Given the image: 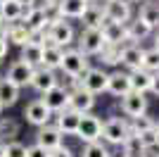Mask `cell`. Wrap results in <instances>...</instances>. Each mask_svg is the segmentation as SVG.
Segmentation results:
<instances>
[{"instance_id":"34","label":"cell","mask_w":159,"mask_h":157,"mask_svg":"<svg viewBox=\"0 0 159 157\" xmlns=\"http://www.w3.org/2000/svg\"><path fill=\"white\" fill-rule=\"evenodd\" d=\"M152 126H154V119L147 117V112H145V114H140V117L131 119V131H135V133H143V131L152 129Z\"/></svg>"},{"instance_id":"43","label":"cell","mask_w":159,"mask_h":157,"mask_svg":"<svg viewBox=\"0 0 159 157\" xmlns=\"http://www.w3.org/2000/svg\"><path fill=\"white\" fill-rule=\"evenodd\" d=\"M119 148H121V150H119V152H116V155H112V157H133V155H131V152H128V150H126V148H124V145H119Z\"/></svg>"},{"instance_id":"47","label":"cell","mask_w":159,"mask_h":157,"mask_svg":"<svg viewBox=\"0 0 159 157\" xmlns=\"http://www.w3.org/2000/svg\"><path fill=\"white\" fill-rule=\"evenodd\" d=\"M154 48H159V29H154Z\"/></svg>"},{"instance_id":"51","label":"cell","mask_w":159,"mask_h":157,"mask_svg":"<svg viewBox=\"0 0 159 157\" xmlns=\"http://www.w3.org/2000/svg\"><path fill=\"white\" fill-rule=\"evenodd\" d=\"M131 2H143V0H131Z\"/></svg>"},{"instance_id":"44","label":"cell","mask_w":159,"mask_h":157,"mask_svg":"<svg viewBox=\"0 0 159 157\" xmlns=\"http://www.w3.org/2000/svg\"><path fill=\"white\" fill-rule=\"evenodd\" d=\"M0 38H7V21H0Z\"/></svg>"},{"instance_id":"5","label":"cell","mask_w":159,"mask_h":157,"mask_svg":"<svg viewBox=\"0 0 159 157\" xmlns=\"http://www.w3.org/2000/svg\"><path fill=\"white\" fill-rule=\"evenodd\" d=\"M76 138L81 143H93V140H100L102 138V119L86 112L81 117V124H79V131H76Z\"/></svg>"},{"instance_id":"29","label":"cell","mask_w":159,"mask_h":157,"mask_svg":"<svg viewBox=\"0 0 159 157\" xmlns=\"http://www.w3.org/2000/svg\"><path fill=\"white\" fill-rule=\"evenodd\" d=\"M19 136V121L12 117H0V140L10 143Z\"/></svg>"},{"instance_id":"19","label":"cell","mask_w":159,"mask_h":157,"mask_svg":"<svg viewBox=\"0 0 159 157\" xmlns=\"http://www.w3.org/2000/svg\"><path fill=\"white\" fill-rule=\"evenodd\" d=\"M152 33H154V29L147 24L145 19H140V17H135V19H128V21H126V38L131 40V43L145 40L147 36H152Z\"/></svg>"},{"instance_id":"11","label":"cell","mask_w":159,"mask_h":157,"mask_svg":"<svg viewBox=\"0 0 159 157\" xmlns=\"http://www.w3.org/2000/svg\"><path fill=\"white\" fill-rule=\"evenodd\" d=\"M33 72H36V67L29 64L26 59H17L14 64H10V69H7L5 76L12 81L14 86H19V88H26V86H31V78H33Z\"/></svg>"},{"instance_id":"41","label":"cell","mask_w":159,"mask_h":157,"mask_svg":"<svg viewBox=\"0 0 159 157\" xmlns=\"http://www.w3.org/2000/svg\"><path fill=\"white\" fill-rule=\"evenodd\" d=\"M138 157H159V145H154V148H145Z\"/></svg>"},{"instance_id":"6","label":"cell","mask_w":159,"mask_h":157,"mask_svg":"<svg viewBox=\"0 0 159 157\" xmlns=\"http://www.w3.org/2000/svg\"><path fill=\"white\" fill-rule=\"evenodd\" d=\"M107 45L105 36H102V29H86L83 26V31L79 36V50H83L88 57H93V55H100V50Z\"/></svg>"},{"instance_id":"16","label":"cell","mask_w":159,"mask_h":157,"mask_svg":"<svg viewBox=\"0 0 159 157\" xmlns=\"http://www.w3.org/2000/svg\"><path fill=\"white\" fill-rule=\"evenodd\" d=\"M100 29H102V36H105L107 43H112V45H124V43H128V38H126V24L105 19Z\"/></svg>"},{"instance_id":"21","label":"cell","mask_w":159,"mask_h":157,"mask_svg":"<svg viewBox=\"0 0 159 157\" xmlns=\"http://www.w3.org/2000/svg\"><path fill=\"white\" fill-rule=\"evenodd\" d=\"M152 76H154V72H150V69H145V67H138V69L128 72V78H131V91L150 93V88H152Z\"/></svg>"},{"instance_id":"46","label":"cell","mask_w":159,"mask_h":157,"mask_svg":"<svg viewBox=\"0 0 159 157\" xmlns=\"http://www.w3.org/2000/svg\"><path fill=\"white\" fill-rule=\"evenodd\" d=\"M0 157H7V148H5V143L0 140Z\"/></svg>"},{"instance_id":"28","label":"cell","mask_w":159,"mask_h":157,"mask_svg":"<svg viewBox=\"0 0 159 157\" xmlns=\"http://www.w3.org/2000/svg\"><path fill=\"white\" fill-rule=\"evenodd\" d=\"M43 45L45 43H26V45H21V59H26L29 64L33 67H40L43 64Z\"/></svg>"},{"instance_id":"40","label":"cell","mask_w":159,"mask_h":157,"mask_svg":"<svg viewBox=\"0 0 159 157\" xmlns=\"http://www.w3.org/2000/svg\"><path fill=\"white\" fill-rule=\"evenodd\" d=\"M7 52H10V40H7V38H0V59H5Z\"/></svg>"},{"instance_id":"50","label":"cell","mask_w":159,"mask_h":157,"mask_svg":"<svg viewBox=\"0 0 159 157\" xmlns=\"http://www.w3.org/2000/svg\"><path fill=\"white\" fill-rule=\"evenodd\" d=\"M88 2H100V0H88Z\"/></svg>"},{"instance_id":"49","label":"cell","mask_w":159,"mask_h":157,"mask_svg":"<svg viewBox=\"0 0 159 157\" xmlns=\"http://www.w3.org/2000/svg\"><path fill=\"white\" fill-rule=\"evenodd\" d=\"M0 21H5V17H2V2H0Z\"/></svg>"},{"instance_id":"54","label":"cell","mask_w":159,"mask_h":157,"mask_svg":"<svg viewBox=\"0 0 159 157\" xmlns=\"http://www.w3.org/2000/svg\"><path fill=\"white\" fill-rule=\"evenodd\" d=\"M0 2H5V0H0Z\"/></svg>"},{"instance_id":"3","label":"cell","mask_w":159,"mask_h":157,"mask_svg":"<svg viewBox=\"0 0 159 157\" xmlns=\"http://www.w3.org/2000/svg\"><path fill=\"white\" fill-rule=\"evenodd\" d=\"M107 78H109V74L102 67H88L79 76V86L90 91L93 95H100V93H107Z\"/></svg>"},{"instance_id":"20","label":"cell","mask_w":159,"mask_h":157,"mask_svg":"<svg viewBox=\"0 0 159 157\" xmlns=\"http://www.w3.org/2000/svg\"><path fill=\"white\" fill-rule=\"evenodd\" d=\"M131 91V78H128L126 72H112L109 78H107V93L114 95V98H121Z\"/></svg>"},{"instance_id":"22","label":"cell","mask_w":159,"mask_h":157,"mask_svg":"<svg viewBox=\"0 0 159 157\" xmlns=\"http://www.w3.org/2000/svg\"><path fill=\"white\" fill-rule=\"evenodd\" d=\"M57 5H60V12L64 19H81L90 7V2L88 0H57Z\"/></svg>"},{"instance_id":"17","label":"cell","mask_w":159,"mask_h":157,"mask_svg":"<svg viewBox=\"0 0 159 157\" xmlns=\"http://www.w3.org/2000/svg\"><path fill=\"white\" fill-rule=\"evenodd\" d=\"M43 102H45L52 112L64 110L66 105H69V88H64V86H60V83L52 86L50 91L43 93Z\"/></svg>"},{"instance_id":"53","label":"cell","mask_w":159,"mask_h":157,"mask_svg":"<svg viewBox=\"0 0 159 157\" xmlns=\"http://www.w3.org/2000/svg\"><path fill=\"white\" fill-rule=\"evenodd\" d=\"M50 2H57V0H50Z\"/></svg>"},{"instance_id":"2","label":"cell","mask_w":159,"mask_h":157,"mask_svg":"<svg viewBox=\"0 0 159 157\" xmlns=\"http://www.w3.org/2000/svg\"><path fill=\"white\" fill-rule=\"evenodd\" d=\"M128 133H131V121L126 119L109 117L107 121H102V140L109 145H124Z\"/></svg>"},{"instance_id":"33","label":"cell","mask_w":159,"mask_h":157,"mask_svg":"<svg viewBox=\"0 0 159 157\" xmlns=\"http://www.w3.org/2000/svg\"><path fill=\"white\" fill-rule=\"evenodd\" d=\"M143 67L145 69H150V72H159V48H150V50H145V55H143Z\"/></svg>"},{"instance_id":"36","label":"cell","mask_w":159,"mask_h":157,"mask_svg":"<svg viewBox=\"0 0 159 157\" xmlns=\"http://www.w3.org/2000/svg\"><path fill=\"white\" fill-rule=\"evenodd\" d=\"M7 148V157H26V150L29 145L19 143V140H10V143H5Z\"/></svg>"},{"instance_id":"35","label":"cell","mask_w":159,"mask_h":157,"mask_svg":"<svg viewBox=\"0 0 159 157\" xmlns=\"http://www.w3.org/2000/svg\"><path fill=\"white\" fill-rule=\"evenodd\" d=\"M124 148H126L128 152H131L133 157H138L140 152H143V143H140V136L135 133V131H131L126 136V140H124Z\"/></svg>"},{"instance_id":"12","label":"cell","mask_w":159,"mask_h":157,"mask_svg":"<svg viewBox=\"0 0 159 157\" xmlns=\"http://www.w3.org/2000/svg\"><path fill=\"white\" fill-rule=\"evenodd\" d=\"M66 107H71V110L81 112V114L93 112V107H95V95H93L90 91H86V88L76 86V88H71V91H69V105H66Z\"/></svg>"},{"instance_id":"37","label":"cell","mask_w":159,"mask_h":157,"mask_svg":"<svg viewBox=\"0 0 159 157\" xmlns=\"http://www.w3.org/2000/svg\"><path fill=\"white\" fill-rule=\"evenodd\" d=\"M140 136V143H143V150L145 148H154V145H159L157 143V133H154V126L152 129H147V131H143V133H138Z\"/></svg>"},{"instance_id":"55","label":"cell","mask_w":159,"mask_h":157,"mask_svg":"<svg viewBox=\"0 0 159 157\" xmlns=\"http://www.w3.org/2000/svg\"><path fill=\"white\" fill-rule=\"evenodd\" d=\"M0 64H2V59H0Z\"/></svg>"},{"instance_id":"23","label":"cell","mask_w":159,"mask_h":157,"mask_svg":"<svg viewBox=\"0 0 159 157\" xmlns=\"http://www.w3.org/2000/svg\"><path fill=\"white\" fill-rule=\"evenodd\" d=\"M62 57H64V48L55 45V43H50V40L43 45V67L60 69L62 67Z\"/></svg>"},{"instance_id":"15","label":"cell","mask_w":159,"mask_h":157,"mask_svg":"<svg viewBox=\"0 0 159 157\" xmlns=\"http://www.w3.org/2000/svg\"><path fill=\"white\" fill-rule=\"evenodd\" d=\"M143 55H145V50L138 45V43H124L121 45V59L119 64H124L128 69V72H133V69H138V67H143Z\"/></svg>"},{"instance_id":"45","label":"cell","mask_w":159,"mask_h":157,"mask_svg":"<svg viewBox=\"0 0 159 157\" xmlns=\"http://www.w3.org/2000/svg\"><path fill=\"white\" fill-rule=\"evenodd\" d=\"M17 2H21L24 7H33V5H36V0H17Z\"/></svg>"},{"instance_id":"27","label":"cell","mask_w":159,"mask_h":157,"mask_svg":"<svg viewBox=\"0 0 159 157\" xmlns=\"http://www.w3.org/2000/svg\"><path fill=\"white\" fill-rule=\"evenodd\" d=\"M105 19H107V17H105V10H102L100 2H90V7L86 10V14L81 17V21H83L86 29H100Z\"/></svg>"},{"instance_id":"14","label":"cell","mask_w":159,"mask_h":157,"mask_svg":"<svg viewBox=\"0 0 159 157\" xmlns=\"http://www.w3.org/2000/svg\"><path fill=\"white\" fill-rule=\"evenodd\" d=\"M21 24L26 26L29 31H45L50 26V19L45 14V7L40 5H33V7H26V12L21 17Z\"/></svg>"},{"instance_id":"7","label":"cell","mask_w":159,"mask_h":157,"mask_svg":"<svg viewBox=\"0 0 159 157\" xmlns=\"http://www.w3.org/2000/svg\"><path fill=\"white\" fill-rule=\"evenodd\" d=\"M52 114H55V112L43 102V98H40V100H33V102H29L26 107H24V117H26V121L31 126H36V129H38V126L50 124Z\"/></svg>"},{"instance_id":"42","label":"cell","mask_w":159,"mask_h":157,"mask_svg":"<svg viewBox=\"0 0 159 157\" xmlns=\"http://www.w3.org/2000/svg\"><path fill=\"white\" fill-rule=\"evenodd\" d=\"M150 93L159 98V72H154V76H152V88H150Z\"/></svg>"},{"instance_id":"18","label":"cell","mask_w":159,"mask_h":157,"mask_svg":"<svg viewBox=\"0 0 159 157\" xmlns=\"http://www.w3.org/2000/svg\"><path fill=\"white\" fill-rule=\"evenodd\" d=\"M36 143H40L43 148H48V150H55L57 145H62V131L55 124L38 126V131H36Z\"/></svg>"},{"instance_id":"31","label":"cell","mask_w":159,"mask_h":157,"mask_svg":"<svg viewBox=\"0 0 159 157\" xmlns=\"http://www.w3.org/2000/svg\"><path fill=\"white\" fill-rule=\"evenodd\" d=\"M81 157H112V150L102 143V138L100 140H93V143H83V152Z\"/></svg>"},{"instance_id":"13","label":"cell","mask_w":159,"mask_h":157,"mask_svg":"<svg viewBox=\"0 0 159 157\" xmlns=\"http://www.w3.org/2000/svg\"><path fill=\"white\" fill-rule=\"evenodd\" d=\"M57 69H50V67H36V72H33V78H31V88L33 91H38L40 95L45 91H50L52 86L60 83V78H57Z\"/></svg>"},{"instance_id":"4","label":"cell","mask_w":159,"mask_h":157,"mask_svg":"<svg viewBox=\"0 0 159 157\" xmlns=\"http://www.w3.org/2000/svg\"><path fill=\"white\" fill-rule=\"evenodd\" d=\"M45 33H48V40L55 43V45H60V48H71L74 40H76V33H74L71 24H69L64 17L52 21V24L45 29Z\"/></svg>"},{"instance_id":"1","label":"cell","mask_w":159,"mask_h":157,"mask_svg":"<svg viewBox=\"0 0 159 157\" xmlns=\"http://www.w3.org/2000/svg\"><path fill=\"white\" fill-rule=\"evenodd\" d=\"M90 62H88V55L79 48H64V57H62V72L69 78H79L81 74L86 72Z\"/></svg>"},{"instance_id":"39","label":"cell","mask_w":159,"mask_h":157,"mask_svg":"<svg viewBox=\"0 0 159 157\" xmlns=\"http://www.w3.org/2000/svg\"><path fill=\"white\" fill-rule=\"evenodd\" d=\"M50 157H74V152H71V148H66V145L62 143V145H57L55 150H50Z\"/></svg>"},{"instance_id":"9","label":"cell","mask_w":159,"mask_h":157,"mask_svg":"<svg viewBox=\"0 0 159 157\" xmlns=\"http://www.w3.org/2000/svg\"><path fill=\"white\" fill-rule=\"evenodd\" d=\"M81 112L71 110V107H64V110L55 112V126L62 131V136H76L79 131V124H81Z\"/></svg>"},{"instance_id":"38","label":"cell","mask_w":159,"mask_h":157,"mask_svg":"<svg viewBox=\"0 0 159 157\" xmlns=\"http://www.w3.org/2000/svg\"><path fill=\"white\" fill-rule=\"evenodd\" d=\"M26 157H50V150H48V148H43L40 143H33V145H29Z\"/></svg>"},{"instance_id":"8","label":"cell","mask_w":159,"mask_h":157,"mask_svg":"<svg viewBox=\"0 0 159 157\" xmlns=\"http://www.w3.org/2000/svg\"><path fill=\"white\" fill-rule=\"evenodd\" d=\"M121 112L126 114L128 119L133 117H140L147 112V98L145 93H138V91H128L126 95H121Z\"/></svg>"},{"instance_id":"48","label":"cell","mask_w":159,"mask_h":157,"mask_svg":"<svg viewBox=\"0 0 159 157\" xmlns=\"http://www.w3.org/2000/svg\"><path fill=\"white\" fill-rule=\"evenodd\" d=\"M154 133H157V143H159V119H154Z\"/></svg>"},{"instance_id":"24","label":"cell","mask_w":159,"mask_h":157,"mask_svg":"<svg viewBox=\"0 0 159 157\" xmlns=\"http://www.w3.org/2000/svg\"><path fill=\"white\" fill-rule=\"evenodd\" d=\"M138 17L145 19L152 29H159V0H143L138 10Z\"/></svg>"},{"instance_id":"25","label":"cell","mask_w":159,"mask_h":157,"mask_svg":"<svg viewBox=\"0 0 159 157\" xmlns=\"http://www.w3.org/2000/svg\"><path fill=\"white\" fill-rule=\"evenodd\" d=\"M19 86H14L10 78H0V105L2 107H12L17 100H19Z\"/></svg>"},{"instance_id":"10","label":"cell","mask_w":159,"mask_h":157,"mask_svg":"<svg viewBox=\"0 0 159 157\" xmlns=\"http://www.w3.org/2000/svg\"><path fill=\"white\" fill-rule=\"evenodd\" d=\"M102 10H105V17L112 21L126 24L128 19H133L131 0H102Z\"/></svg>"},{"instance_id":"26","label":"cell","mask_w":159,"mask_h":157,"mask_svg":"<svg viewBox=\"0 0 159 157\" xmlns=\"http://www.w3.org/2000/svg\"><path fill=\"white\" fill-rule=\"evenodd\" d=\"M29 38H31V31H29L21 21H10V24H7V40H10V43L21 48V45L29 43Z\"/></svg>"},{"instance_id":"52","label":"cell","mask_w":159,"mask_h":157,"mask_svg":"<svg viewBox=\"0 0 159 157\" xmlns=\"http://www.w3.org/2000/svg\"><path fill=\"white\" fill-rule=\"evenodd\" d=\"M2 110H5V107H2V105H0V112H2Z\"/></svg>"},{"instance_id":"30","label":"cell","mask_w":159,"mask_h":157,"mask_svg":"<svg viewBox=\"0 0 159 157\" xmlns=\"http://www.w3.org/2000/svg\"><path fill=\"white\" fill-rule=\"evenodd\" d=\"M24 12H26V7L21 5V2H17V0H5L2 2V17H5L7 24L10 21H21Z\"/></svg>"},{"instance_id":"32","label":"cell","mask_w":159,"mask_h":157,"mask_svg":"<svg viewBox=\"0 0 159 157\" xmlns=\"http://www.w3.org/2000/svg\"><path fill=\"white\" fill-rule=\"evenodd\" d=\"M100 62L107 67H114V64H119V59H121V45H112V43H107L102 50H100Z\"/></svg>"}]
</instances>
